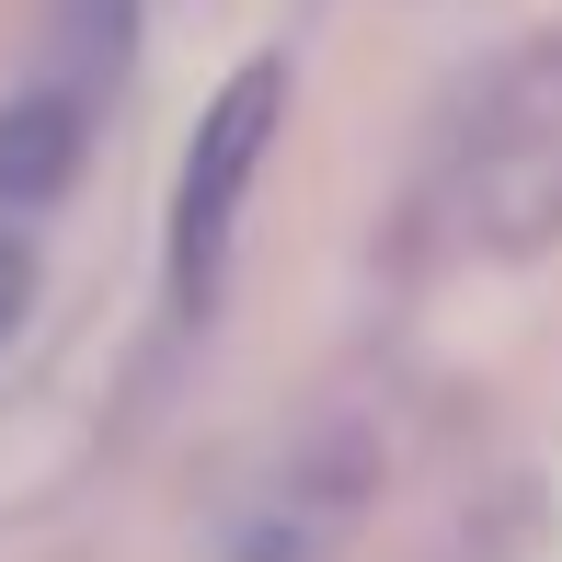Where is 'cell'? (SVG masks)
<instances>
[{"label":"cell","instance_id":"obj_2","mask_svg":"<svg viewBox=\"0 0 562 562\" xmlns=\"http://www.w3.org/2000/svg\"><path fill=\"white\" fill-rule=\"evenodd\" d=\"M471 229L494 252H540L562 229V58L528 69L471 149Z\"/></svg>","mask_w":562,"mask_h":562},{"label":"cell","instance_id":"obj_3","mask_svg":"<svg viewBox=\"0 0 562 562\" xmlns=\"http://www.w3.org/2000/svg\"><path fill=\"white\" fill-rule=\"evenodd\" d=\"M368 482H379V448L356 437V425H334V437H311L276 471V494L252 505V528H241V562H322L356 528V505H368Z\"/></svg>","mask_w":562,"mask_h":562},{"label":"cell","instance_id":"obj_4","mask_svg":"<svg viewBox=\"0 0 562 562\" xmlns=\"http://www.w3.org/2000/svg\"><path fill=\"white\" fill-rule=\"evenodd\" d=\"M81 149H92V104H81V92L35 81L23 104H0V207H46V195H69Z\"/></svg>","mask_w":562,"mask_h":562},{"label":"cell","instance_id":"obj_1","mask_svg":"<svg viewBox=\"0 0 562 562\" xmlns=\"http://www.w3.org/2000/svg\"><path fill=\"white\" fill-rule=\"evenodd\" d=\"M276 115H288V58H241L207 92L195 138H184V172H172V299H184V311L207 299V276L229 252V218H241L252 172H265V149H276Z\"/></svg>","mask_w":562,"mask_h":562},{"label":"cell","instance_id":"obj_6","mask_svg":"<svg viewBox=\"0 0 562 562\" xmlns=\"http://www.w3.org/2000/svg\"><path fill=\"white\" fill-rule=\"evenodd\" d=\"M23 311H35V252H23L12 229H0V345L23 334Z\"/></svg>","mask_w":562,"mask_h":562},{"label":"cell","instance_id":"obj_5","mask_svg":"<svg viewBox=\"0 0 562 562\" xmlns=\"http://www.w3.org/2000/svg\"><path fill=\"white\" fill-rule=\"evenodd\" d=\"M126 46H138V0H69V23H58V92H104L115 69H126Z\"/></svg>","mask_w":562,"mask_h":562}]
</instances>
